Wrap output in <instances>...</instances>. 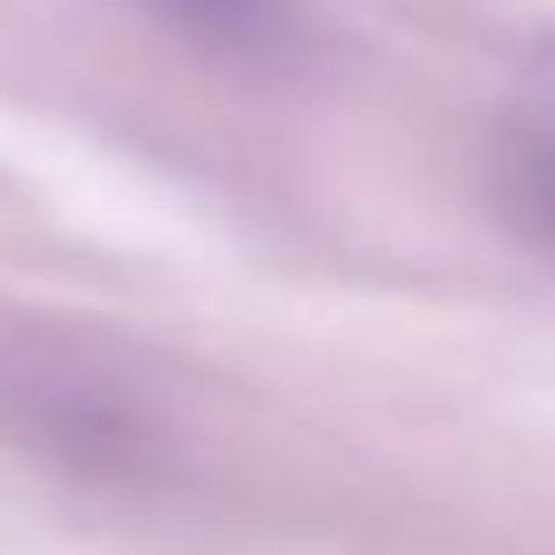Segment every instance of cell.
Here are the masks:
<instances>
[{"label": "cell", "mask_w": 555, "mask_h": 555, "mask_svg": "<svg viewBox=\"0 0 555 555\" xmlns=\"http://www.w3.org/2000/svg\"><path fill=\"white\" fill-rule=\"evenodd\" d=\"M502 183L517 221L555 251V39L525 62L509 115H502Z\"/></svg>", "instance_id": "6da1fadb"}, {"label": "cell", "mask_w": 555, "mask_h": 555, "mask_svg": "<svg viewBox=\"0 0 555 555\" xmlns=\"http://www.w3.org/2000/svg\"><path fill=\"white\" fill-rule=\"evenodd\" d=\"M145 9H160L168 24H183L198 39H251L274 24L282 0H145Z\"/></svg>", "instance_id": "7a4b0ae2"}]
</instances>
